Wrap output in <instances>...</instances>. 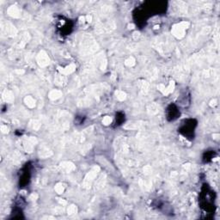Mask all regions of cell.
<instances>
[{
	"label": "cell",
	"instance_id": "6da1fadb",
	"mask_svg": "<svg viewBox=\"0 0 220 220\" xmlns=\"http://www.w3.org/2000/svg\"><path fill=\"white\" fill-rule=\"evenodd\" d=\"M170 108L171 109L172 111H170V109H168L169 111V114H168V115H169V118H170V120H174V119H176L177 117H176V115H175V114H178V112L176 111L177 110V108H175V106H174V105H171L170 107Z\"/></svg>",
	"mask_w": 220,
	"mask_h": 220
}]
</instances>
